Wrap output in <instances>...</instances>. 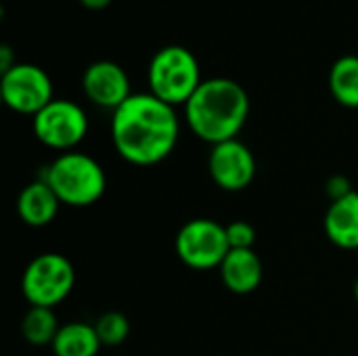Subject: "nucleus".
Here are the masks:
<instances>
[{
  "label": "nucleus",
  "mask_w": 358,
  "mask_h": 356,
  "mask_svg": "<svg viewBox=\"0 0 358 356\" xmlns=\"http://www.w3.org/2000/svg\"><path fill=\"white\" fill-rule=\"evenodd\" d=\"M176 107L151 92H134L111 113V143L132 166H155L168 159L178 143Z\"/></svg>",
  "instance_id": "nucleus-1"
},
{
  "label": "nucleus",
  "mask_w": 358,
  "mask_h": 356,
  "mask_svg": "<svg viewBox=\"0 0 358 356\" xmlns=\"http://www.w3.org/2000/svg\"><path fill=\"white\" fill-rule=\"evenodd\" d=\"M250 115L245 88L231 78H206L185 105L189 130L212 147L237 138Z\"/></svg>",
  "instance_id": "nucleus-2"
},
{
  "label": "nucleus",
  "mask_w": 358,
  "mask_h": 356,
  "mask_svg": "<svg viewBox=\"0 0 358 356\" xmlns=\"http://www.w3.org/2000/svg\"><path fill=\"white\" fill-rule=\"evenodd\" d=\"M59 201L69 208H88L96 204L107 189V174L103 166L88 153L67 151L57 155L40 174Z\"/></svg>",
  "instance_id": "nucleus-3"
},
{
  "label": "nucleus",
  "mask_w": 358,
  "mask_h": 356,
  "mask_svg": "<svg viewBox=\"0 0 358 356\" xmlns=\"http://www.w3.org/2000/svg\"><path fill=\"white\" fill-rule=\"evenodd\" d=\"M147 82L153 97L172 107H178L187 105L203 78L199 61L189 48L180 44H168L159 48L149 61Z\"/></svg>",
  "instance_id": "nucleus-4"
},
{
  "label": "nucleus",
  "mask_w": 358,
  "mask_h": 356,
  "mask_svg": "<svg viewBox=\"0 0 358 356\" xmlns=\"http://www.w3.org/2000/svg\"><path fill=\"white\" fill-rule=\"evenodd\" d=\"M76 285V269L71 260L59 252H44L29 260L21 277V292L29 306L55 308Z\"/></svg>",
  "instance_id": "nucleus-5"
},
{
  "label": "nucleus",
  "mask_w": 358,
  "mask_h": 356,
  "mask_svg": "<svg viewBox=\"0 0 358 356\" xmlns=\"http://www.w3.org/2000/svg\"><path fill=\"white\" fill-rule=\"evenodd\" d=\"M174 252L178 260L193 271L218 269L231 252L227 227L212 218H193L178 229Z\"/></svg>",
  "instance_id": "nucleus-6"
},
{
  "label": "nucleus",
  "mask_w": 358,
  "mask_h": 356,
  "mask_svg": "<svg viewBox=\"0 0 358 356\" xmlns=\"http://www.w3.org/2000/svg\"><path fill=\"white\" fill-rule=\"evenodd\" d=\"M34 136L52 151H76L88 134L86 111L67 99H52L31 120Z\"/></svg>",
  "instance_id": "nucleus-7"
},
{
  "label": "nucleus",
  "mask_w": 358,
  "mask_h": 356,
  "mask_svg": "<svg viewBox=\"0 0 358 356\" xmlns=\"http://www.w3.org/2000/svg\"><path fill=\"white\" fill-rule=\"evenodd\" d=\"M0 94L8 109L31 118L55 99L50 76L31 63H17L4 71L0 78Z\"/></svg>",
  "instance_id": "nucleus-8"
},
{
  "label": "nucleus",
  "mask_w": 358,
  "mask_h": 356,
  "mask_svg": "<svg viewBox=\"0 0 358 356\" xmlns=\"http://www.w3.org/2000/svg\"><path fill=\"white\" fill-rule=\"evenodd\" d=\"M208 172L218 189L239 193L256 178V157L239 138L224 141L212 147L208 155Z\"/></svg>",
  "instance_id": "nucleus-9"
},
{
  "label": "nucleus",
  "mask_w": 358,
  "mask_h": 356,
  "mask_svg": "<svg viewBox=\"0 0 358 356\" xmlns=\"http://www.w3.org/2000/svg\"><path fill=\"white\" fill-rule=\"evenodd\" d=\"M82 90L92 105L109 109L111 113L134 94L124 67L109 59L94 61L84 69Z\"/></svg>",
  "instance_id": "nucleus-10"
},
{
  "label": "nucleus",
  "mask_w": 358,
  "mask_h": 356,
  "mask_svg": "<svg viewBox=\"0 0 358 356\" xmlns=\"http://www.w3.org/2000/svg\"><path fill=\"white\" fill-rule=\"evenodd\" d=\"M61 206L63 204L59 201L57 193L44 178L27 183L17 195V214L23 220V225L31 229L48 227L57 218Z\"/></svg>",
  "instance_id": "nucleus-11"
},
{
  "label": "nucleus",
  "mask_w": 358,
  "mask_h": 356,
  "mask_svg": "<svg viewBox=\"0 0 358 356\" xmlns=\"http://www.w3.org/2000/svg\"><path fill=\"white\" fill-rule=\"evenodd\" d=\"M224 287L235 296H248L262 283V260L254 250H231L218 266Z\"/></svg>",
  "instance_id": "nucleus-12"
},
{
  "label": "nucleus",
  "mask_w": 358,
  "mask_h": 356,
  "mask_svg": "<svg viewBox=\"0 0 358 356\" xmlns=\"http://www.w3.org/2000/svg\"><path fill=\"white\" fill-rule=\"evenodd\" d=\"M323 229L334 245L342 250H358V191L329 204Z\"/></svg>",
  "instance_id": "nucleus-13"
},
{
  "label": "nucleus",
  "mask_w": 358,
  "mask_h": 356,
  "mask_svg": "<svg viewBox=\"0 0 358 356\" xmlns=\"http://www.w3.org/2000/svg\"><path fill=\"white\" fill-rule=\"evenodd\" d=\"M101 346L103 344L96 336L94 325L84 321H73L61 325L50 348L55 356H96Z\"/></svg>",
  "instance_id": "nucleus-14"
},
{
  "label": "nucleus",
  "mask_w": 358,
  "mask_h": 356,
  "mask_svg": "<svg viewBox=\"0 0 358 356\" xmlns=\"http://www.w3.org/2000/svg\"><path fill=\"white\" fill-rule=\"evenodd\" d=\"M329 92L348 109H358V57L344 55L329 69Z\"/></svg>",
  "instance_id": "nucleus-15"
},
{
  "label": "nucleus",
  "mask_w": 358,
  "mask_h": 356,
  "mask_svg": "<svg viewBox=\"0 0 358 356\" xmlns=\"http://www.w3.org/2000/svg\"><path fill=\"white\" fill-rule=\"evenodd\" d=\"M59 329L61 325L52 308L29 306L21 321V334L29 346H52Z\"/></svg>",
  "instance_id": "nucleus-16"
},
{
  "label": "nucleus",
  "mask_w": 358,
  "mask_h": 356,
  "mask_svg": "<svg viewBox=\"0 0 358 356\" xmlns=\"http://www.w3.org/2000/svg\"><path fill=\"white\" fill-rule=\"evenodd\" d=\"M92 325L103 346H120L130 336V321L124 313H117V311L103 313Z\"/></svg>",
  "instance_id": "nucleus-17"
},
{
  "label": "nucleus",
  "mask_w": 358,
  "mask_h": 356,
  "mask_svg": "<svg viewBox=\"0 0 358 356\" xmlns=\"http://www.w3.org/2000/svg\"><path fill=\"white\" fill-rule=\"evenodd\" d=\"M227 237L231 250H254L256 229L248 220H233L227 225Z\"/></svg>",
  "instance_id": "nucleus-18"
},
{
  "label": "nucleus",
  "mask_w": 358,
  "mask_h": 356,
  "mask_svg": "<svg viewBox=\"0 0 358 356\" xmlns=\"http://www.w3.org/2000/svg\"><path fill=\"white\" fill-rule=\"evenodd\" d=\"M355 189L350 185V180L344 176V174H336L331 176L327 183H325V193L331 201H338V199H344L346 195H350Z\"/></svg>",
  "instance_id": "nucleus-19"
},
{
  "label": "nucleus",
  "mask_w": 358,
  "mask_h": 356,
  "mask_svg": "<svg viewBox=\"0 0 358 356\" xmlns=\"http://www.w3.org/2000/svg\"><path fill=\"white\" fill-rule=\"evenodd\" d=\"M17 61H15V55H13V48L8 44H2L0 46V71H8L10 67H15Z\"/></svg>",
  "instance_id": "nucleus-20"
},
{
  "label": "nucleus",
  "mask_w": 358,
  "mask_h": 356,
  "mask_svg": "<svg viewBox=\"0 0 358 356\" xmlns=\"http://www.w3.org/2000/svg\"><path fill=\"white\" fill-rule=\"evenodd\" d=\"M113 0H80V4H84L86 8L90 10H101V8H107Z\"/></svg>",
  "instance_id": "nucleus-21"
},
{
  "label": "nucleus",
  "mask_w": 358,
  "mask_h": 356,
  "mask_svg": "<svg viewBox=\"0 0 358 356\" xmlns=\"http://www.w3.org/2000/svg\"><path fill=\"white\" fill-rule=\"evenodd\" d=\"M355 298H357V304H358V279H357V283H355Z\"/></svg>",
  "instance_id": "nucleus-22"
}]
</instances>
